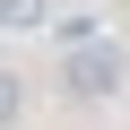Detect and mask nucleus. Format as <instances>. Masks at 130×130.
Returning a JSON list of instances; mask_svg holds the SVG:
<instances>
[{
    "instance_id": "obj_1",
    "label": "nucleus",
    "mask_w": 130,
    "mask_h": 130,
    "mask_svg": "<svg viewBox=\"0 0 130 130\" xmlns=\"http://www.w3.org/2000/svg\"><path fill=\"white\" fill-rule=\"evenodd\" d=\"M61 87H70L78 104H104V95L121 87V43H104V35L61 43Z\"/></svg>"
},
{
    "instance_id": "obj_2",
    "label": "nucleus",
    "mask_w": 130,
    "mask_h": 130,
    "mask_svg": "<svg viewBox=\"0 0 130 130\" xmlns=\"http://www.w3.org/2000/svg\"><path fill=\"white\" fill-rule=\"evenodd\" d=\"M52 18V0H0V35H35Z\"/></svg>"
},
{
    "instance_id": "obj_3",
    "label": "nucleus",
    "mask_w": 130,
    "mask_h": 130,
    "mask_svg": "<svg viewBox=\"0 0 130 130\" xmlns=\"http://www.w3.org/2000/svg\"><path fill=\"white\" fill-rule=\"evenodd\" d=\"M18 113H26V87H18V70H0V130H18Z\"/></svg>"
},
{
    "instance_id": "obj_4",
    "label": "nucleus",
    "mask_w": 130,
    "mask_h": 130,
    "mask_svg": "<svg viewBox=\"0 0 130 130\" xmlns=\"http://www.w3.org/2000/svg\"><path fill=\"white\" fill-rule=\"evenodd\" d=\"M43 26H52L61 43H87V35H95V9H70V18H43Z\"/></svg>"
}]
</instances>
